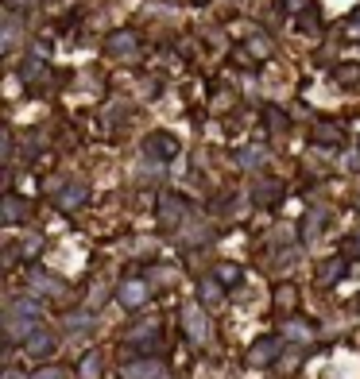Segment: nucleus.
<instances>
[{
  "label": "nucleus",
  "instance_id": "obj_1",
  "mask_svg": "<svg viewBox=\"0 0 360 379\" xmlns=\"http://www.w3.org/2000/svg\"><path fill=\"white\" fill-rule=\"evenodd\" d=\"M182 329H186V337H190V344H198V349L209 344V317H206L202 306H186L182 310Z\"/></svg>",
  "mask_w": 360,
  "mask_h": 379
},
{
  "label": "nucleus",
  "instance_id": "obj_2",
  "mask_svg": "<svg viewBox=\"0 0 360 379\" xmlns=\"http://www.w3.org/2000/svg\"><path fill=\"white\" fill-rule=\"evenodd\" d=\"M120 379H163V364L151 356L128 360V364H120Z\"/></svg>",
  "mask_w": 360,
  "mask_h": 379
},
{
  "label": "nucleus",
  "instance_id": "obj_3",
  "mask_svg": "<svg viewBox=\"0 0 360 379\" xmlns=\"http://www.w3.org/2000/svg\"><path fill=\"white\" fill-rule=\"evenodd\" d=\"M147 283L144 279H124V283H120V291H117V298H120V306L124 310H140L144 302H147Z\"/></svg>",
  "mask_w": 360,
  "mask_h": 379
},
{
  "label": "nucleus",
  "instance_id": "obj_4",
  "mask_svg": "<svg viewBox=\"0 0 360 379\" xmlns=\"http://www.w3.org/2000/svg\"><path fill=\"white\" fill-rule=\"evenodd\" d=\"M279 360V337H264V341H256L248 349V364L252 368H267Z\"/></svg>",
  "mask_w": 360,
  "mask_h": 379
},
{
  "label": "nucleus",
  "instance_id": "obj_5",
  "mask_svg": "<svg viewBox=\"0 0 360 379\" xmlns=\"http://www.w3.org/2000/svg\"><path fill=\"white\" fill-rule=\"evenodd\" d=\"M144 151L147 155H155V159H175L178 155V139L170 136V132H155V136H147V144H144Z\"/></svg>",
  "mask_w": 360,
  "mask_h": 379
},
{
  "label": "nucleus",
  "instance_id": "obj_6",
  "mask_svg": "<svg viewBox=\"0 0 360 379\" xmlns=\"http://www.w3.org/2000/svg\"><path fill=\"white\" fill-rule=\"evenodd\" d=\"M279 337H283V341H294V344H310V341H314V329H310L306 321H298V317H287L279 325Z\"/></svg>",
  "mask_w": 360,
  "mask_h": 379
},
{
  "label": "nucleus",
  "instance_id": "obj_7",
  "mask_svg": "<svg viewBox=\"0 0 360 379\" xmlns=\"http://www.w3.org/2000/svg\"><path fill=\"white\" fill-rule=\"evenodd\" d=\"M23 349H28V356H51V352H54V337L43 333V329H31V333L23 337Z\"/></svg>",
  "mask_w": 360,
  "mask_h": 379
},
{
  "label": "nucleus",
  "instance_id": "obj_8",
  "mask_svg": "<svg viewBox=\"0 0 360 379\" xmlns=\"http://www.w3.org/2000/svg\"><path fill=\"white\" fill-rule=\"evenodd\" d=\"M31 213V205L23 202V197L16 194H4V205H0V217H4V225H20L23 217Z\"/></svg>",
  "mask_w": 360,
  "mask_h": 379
},
{
  "label": "nucleus",
  "instance_id": "obj_9",
  "mask_svg": "<svg viewBox=\"0 0 360 379\" xmlns=\"http://www.w3.org/2000/svg\"><path fill=\"white\" fill-rule=\"evenodd\" d=\"M86 194H89V190L81 186V182H70L66 190H59V194H54V205H59L62 213H70V209H78V205L86 202Z\"/></svg>",
  "mask_w": 360,
  "mask_h": 379
},
{
  "label": "nucleus",
  "instance_id": "obj_10",
  "mask_svg": "<svg viewBox=\"0 0 360 379\" xmlns=\"http://www.w3.org/2000/svg\"><path fill=\"white\" fill-rule=\"evenodd\" d=\"M28 286H31V291H39V294H51V298L66 291V283H59V279L47 275V271H31V275H28Z\"/></svg>",
  "mask_w": 360,
  "mask_h": 379
},
{
  "label": "nucleus",
  "instance_id": "obj_11",
  "mask_svg": "<svg viewBox=\"0 0 360 379\" xmlns=\"http://www.w3.org/2000/svg\"><path fill=\"white\" fill-rule=\"evenodd\" d=\"M109 54H117V59H136V35L132 31H117V35H109Z\"/></svg>",
  "mask_w": 360,
  "mask_h": 379
},
{
  "label": "nucleus",
  "instance_id": "obj_12",
  "mask_svg": "<svg viewBox=\"0 0 360 379\" xmlns=\"http://www.w3.org/2000/svg\"><path fill=\"white\" fill-rule=\"evenodd\" d=\"M182 213H186V205L178 202V197H170V194H167V197L159 202V221H163V228H175Z\"/></svg>",
  "mask_w": 360,
  "mask_h": 379
},
{
  "label": "nucleus",
  "instance_id": "obj_13",
  "mask_svg": "<svg viewBox=\"0 0 360 379\" xmlns=\"http://www.w3.org/2000/svg\"><path fill=\"white\" fill-rule=\"evenodd\" d=\"M345 267L349 263L341 260V255H333V260H325L322 267H318V279H322V286H330V283H337L341 275H345Z\"/></svg>",
  "mask_w": 360,
  "mask_h": 379
},
{
  "label": "nucleus",
  "instance_id": "obj_14",
  "mask_svg": "<svg viewBox=\"0 0 360 379\" xmlns=\"http://www.w3.org/2000/svg\"><path fill=\"white\" fill-rule=\"evenodd\" d=\"M198 298H202V306H221V279H202Z\"/></svg>",
  "mask_w": 360,
  "mask_h": 379
},
{
  "label": "nucleus",
  "instance_id": "obj_15",
  "mask_svg": "<svg viewBox=\"0 0 360 379\" xmlns=\"http://www.w3.org/2000/svg\"><path fill=\"white\" fill-rule=\"evenodd\" d=\"M325 228V213H306V221H302V240H318V233Z\"/></svg>",
  "mask_w": 360,
  "mask_h": 379
},
{
  "label": "nucleus",
  "instance_id": "obj_16",
  "mask_svg": "<svg viewBox=\"0 0 360 379\" xmlns=\"http://www.w3.org/2000/svg\"><path fill=\"white\" fill-rule=\"evenodd\" d=\"M78 375L81 379H97V375H101V352H86L81 364H78Z\"/></svg>",
  "mask_w": 360,
  "mask_h": 379
},
{
  "label": "nucleus",
  "instance_id": "obj_17",
  "mask_svg": "<svg viewBox=\"0 0 360 379\" xmlns=\"http://www.w3.org/2000/svg\"><path fill=\"white\" fill-rule=\"evenodd\" d=\"M341 139H345L341 124H318L314 128V144H341Z\"/></svg>",
  "mask_w": 360,
  "mask_h": 379
},
{
  "label": "nucleus",
  "instance_id": "obj_18",
  "mask_svg": "<svg viewBox=\"0 0 360 379\" xmlns=\"http://www.w3.org/2000/svg\"><path fill=\"white\" fill-rule=\"evenodd\" d=\"M16 39H20V20L8 12V16H4V39H0V47H4V51H12Z\"/></svg>",
  "mask_w": 360,
  "mask_h": 379
},
{
  "label": "nucleus",
  "instance_id": "obj_19",
  "mask_svg": "<svg viewBox=\"0 0 360 379\" xmlns=\"http://www.w3.org/2000/svg\"><path fill=\"white\" fill-rule=\"evenodd\" d=\"M236 163H240V167H248V170H260V167H264V147H244Z\"/></svg>",
  "mask_w": 360,
  "mask_h": 379
},
{
  "label": "nucleus",
  "instance_id": "obj_20",
  "mask_svg": "<svg viewBox=\"0 0 360 379\" xmlns=\"http://www.w3.org/2000/svg\"><path fill=\"white\" fill-rule=\"evenodd\" d=\"M333 81H341V86H353V81H360V66L356 62H345L333 70Z\"/></svg>",
  "mask_w": 360,
  "mask_h": 379
},
{
  "label": "nucleus",
  "instance_id": "obj_21",
  "mask_svg": "<svg viewBox=\"0 0 360 379\" xmlns=\"http://www.w3.org/2000/svg\"><path fill=\"white\" fill-rule=\"evenodd\" d=\"M217 279H221V286H236V283H240V267H236V263H221Z\"/></svg>",
  "mask_w": 360,
  "mask_h": 379
},
{
  "label": "nucleus",
  "instance_id": "obj_22",
  "mask_svg": "<svg viewBox=\"0 0 360 379\" xmlns=\"http://www.w3.org/2000/svg\"><path fill=\"white\" fill-rule=\"evenodd\" d=\"M275 302H279V306H287V310H291V306H294V286H287V283H283L279 291H275Z\"/></svg>",
  "mask_w": 360,
  "mask_h": 379
},
{
  "label": "nucleus",
  "instance_id": "obj_23",
  "mask_svg": "<svg viewBox=\"0 0 360 379\" xmlns=\"http://www.w3.org/2000/svg\"><path fill=\"white\" fill-rule=\"evenodd\" d=\"M20 74H23V81H31V78H43V62H39V59H31V62L20 70Z\"/></svg>",
  "mask_w": 360,
  "mask_h": 379
},
{
  "label": "nucleus",
  "instance_id": "obj_24",
  "mask_svg": "<svg viewBox=\"0 0 360 379\" xmlns=\"http://www.w3.org/2000/svg\"><path fill=\"white\" fill-rule=\"evenodd\" d=\"M287 12H302V8H314V0H283Z\"/></svg>",
  "mask_w": 360,
  "mask_h": 379
},
{
  "label": "nucleus",
  "instance_id": "obj_25",
  "mask_svg": "<svg viewBox=\"0 0 360 379\" xmlns=\"http://www.w3.org/2000/svg\"><path fill=\"white\" fill-rule=\"evenodd\" d=\"M260 202H275V197H283V190H260Z\"/></svg>",
  "mask_w": 360,
  "mask_h": 379
},
{
  "label": "nucleus",
  "instance_id": "obj_26",
  "mask_svg": "<svg viewBox=\"0 0 360 379\" xmlns=\"http://www.w3.org/2000/svg\"><path fill=\"white\" fill-rule=\"evenodd\" d=\"M349 255H360V228L349 236Z\"/></svg>",
  "mask_w": 360,
  "mask_h": 379
},
{
  "label": "nucleus",
  "instance_id": "obj_27",
  "mask_svg": "<svg viewBox=\"0 0 360 379\" xmlns=\"http://www.w3.org/2000/svg\"><path fill=\"white\" fill-rule=\"evenodd\" d=\"M349 31H353V35H360V8L353 12V20H349Z\"/></svg>",
  "mask_w": 360,
  "mask_h": 379
},
{
  "label": "nucleus",
  "instance_id": "obj_28",
  "mask_svg": "<svg viewBox=\"0 0 360 379\" xmlns=\"http://www.w3.org/2000/svg\"><path fill=\"white\" fill-rule=\"evenodd\" d=\"M252 51H256V54H267V39H252Z\"/></svg>",
  "mask_w": 360,
  "mask_h": 379
},
{
  "label": "nucleus",
  "instance_id": "obj_29",
  "mask_svg": "<svg viewBox=\"0 0 360 379\" xmlns=\"http://www.w3.org/2000/svg\"><path fill=\"white\" fill-rule=\"evenodd\" d=\"M35 379H62V375H59V372H54V368H47V372H39Z\"/></svg>",
  "mask_w": 360,
  "mask_h": 379
},
{
  "label": "nucleus",
  "instance_id": "obj_30",
  "mask_svg": "<svg viewBox=\"0 0 360 379\" xmlns=\"http://www.w3.org/2000/svg\"><path fill=\"white\" fill-rule=\"evenodd\" d=\"M198 4H206V0H198Z\"/></svg>",
  "mask_w": 360,
  "mask_h": 379
}]
</instances>
